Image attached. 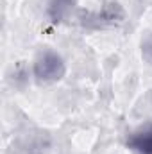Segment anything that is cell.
Instances as JSON below:
<instances>
[{
  "instance_id": "obj_3",
  "label": "cell",
  "mask_w": 152,
  "mask_h": 154,
  "mask_svg": "<svg viewBox=\"0 0 152 154\" xmlns=\"http://www.w3.org/2000/svg\"><path fill=\"white\" fill-rule=\"evenodd\" d=\"M75 0H50L48 2V16L52 22H63L74 9Z\"/></svg>"
},
{
  "instance_id": "obj_2",
  "label": "cell",
  "mask_w": 152,
  "mask_h": 154,
  "mask_svg": "<svg viewBox=\"0 0 152 154\" xmlns=\"http://www.w3.org/2000/svg\"><path fill=\"white\" fill-rule=\"evenodd\" d=\"M127 147L136 154H152V122L129 134Z\"/></svg>"
},
{
  "instance_id": "obj_1",
  "label": "cell",
  "mask_w": 152,
  "mask_h": 154,
  "mask_svg": "<svg viewBox=\"0 0 152 154\" xmlns=\"http://www.w3.org/2000/svg\"><path fill=\"white\" fill-rule=\"evenodd\" d=\"M66 74V63L56 50H41L32 63V75L39 84H54Z\"/></svg>"
},
{
  "instance_id": "obj_4",
  "label": "cell",
  "mask_w": 152,
  "mask_h": 154,
  "mask_svg": "<svg viewBox=\"0 0 152 154\" xmlns=\"http://www.w3.org/2000/svg\"><path fill=\"white\" fill-rule=\"evenodd\" d=\"M141 56L152 65V32H147L145 38L141 39Z\"/></svg>"
}]
</instances>
